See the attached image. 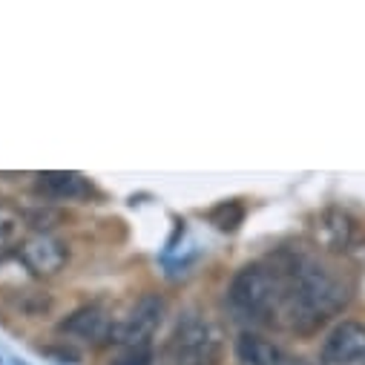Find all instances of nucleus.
<instances>
[{"instance_id": "obj_15", "label": "nucleus", "mask_w": 365, "mask_h": 365, "mask_svg": "<svg viewBox=\"0 0 365 365\" xmlns=\"http://www.w3.org/2000/svg\"><path fill=\"white\" fill-rule=\"evenodd\" d=\"M155 354L153 345H135V348H124L110 365H153Z\"/></svg>"}, {"instance_id": "obj_1", "label": "nucleus", "mask_w": 365, "mask_h": 365, "mask_svg": "<svg viewBox=\"0 0 365 365\" xmlns=\"http://www.w3.org/2000/svg\"><path fill=\"white\" fill-rule=\"evenodd\" d=\"M288 273V297L279 325L297 334H317L331 317L342 314L356 297V279L317 253H291L279 262Z\"/></svg>"}, {"instance_id": "obj_17", "label": "nucleus", "mask_w": 365, "mask_h": 365, "mask_svg": "<svg viewBox=\"0 0 365 365\" xmlns=\"http://www.w3.org/2000/svg\"><path fill=\"white\" fill-rule=\"evenodd\" d=\"M285 365H319V362H314V359H308V356H288Z\"/></svg>"}, {"instance_id": "obj_6", "label": "nucleus", "mask_w": 365, "mask_h": 365, "mask_svg": "<svg viewBox=\"0 0 365 365\" xmlns=\"http://www.w3.org/2000/svg\"><path fill=\"white\" fill-rule=\"evenodd\" d=\"M308 233H311V242H314V247L319 253L348 256L351 245L356 242V236L362 230H359V222L348 210H342V207H325V210H319V213L311 216Z\"/></svg>"}, {"instance_id": "obj_5", "label": "nucleus", "mask_w": 365, "mask_h": 365, "mask_svg": "<svg viewBox=\"0 0 365 365\" xmlns=\"http://www.w3.org/2000/svg\"><path fill=\"white\" fill-rule=\"evenodd\" d=\"M113 328H115V317L104 302H83L58 319L55 334L63 336L66 342L104 348L113 342Z\"/></svg>"}, {"instance_id": "obj_9", "label": "nucleus", "mask_w": 365, "mask_h": 365, "mask_svg": "<svg viewBox=\"0 0 365 365\" xmlns=\"http://www.w3.org/2000/svg\"><path fill=\"white\" fill-rule=\"evenodd\" d=\"M35 190L49 202H86L96 196L93 181L81 173L55 170V173H38L35 175Z\"/></svg>"}, {"instance_id": "obj_13", "label": "nucleus", "mask_w": 365, "mask_h": 365, "mask_svg": "<svg viewBox=\"0 0 365 365\" xmlns=\"http://www.w3.org/2000/svg\"><path fill=\"white\" fill-rule=\"evenodd\" d=\"M12 305L24 314V317H29V319H38V317H43V314H49L52 311V297L43 291H18L15 297H12Z\"/></svg>"}, {"instance_id": "obj_11", "label": "nucleus", "mask_w": 365, "mask_h": 365, "mask_svg": "<svg viewBox=\"0 0 365 365\" xmlns=\"http://www.w3.org/2000/svg\"><path fill=\"white\" fill-rule=\"evenodd\" d=\"M245 216H247V207L242 199H225L219 205H213L207 210V222L219 230V233H236L242 225H245Z\"/></svg>"}, {"instance_id": "obj_10", "label": "nucleus", "mask_w": 365, "mask_h": 365, "mask_svg": "<svg viewBox=\"0 0 365 365\" xmlns=\"http://www.w3.org/2000/svg\"><path fill=\"white\" fill-rule=\"evenodd\" d=\"M233 356L239 365H285L288 351L256 331H242L233 342Z\"/></svg>"}, {"instance_id": "obj_12", "label": "nucleus", "mask_w": 365, "mask_h": 365, "mask_svg": "<svg viewBox=\"0 0 365 365\" xmlns=\"http://www.w3.org/2000/svg\"><path fill=\"white\" fill-rule=\"evenodd\" d=\"M24 225L26 219L9 207V205H0V259H4L9 250H18V245L24 242Z\"/></svg>"}, {"instance_id": "obj_19", "label": "nucleus", "mask_w": 365, "mask_h": 365, "mask_svg": "<svg viewBox=\"0 0 365 365\" xmlns=\"http://www.w3.org/2000/svg\"><path fill=\"white\" fill-rule=\"evenodd\" d=\"M0 365H4V359H0Z\"/></svg>"}, {"instance_id": "obj_18", "label": "nucleus", "mask_w": 365, "mask_h": 365, "mask_svg": "<svg viewBox=\"0 0 365 365\" xmlns=\"http://www.w3.org/2000/svg\"><path fill=\"white\" fill-rule=\"evenodd\" d=\"M12 362H15V365H29V362H26V359H21V356H18V359H12Z\"/></svg>"}, {"instance_id": "obj_4", "label": "nucleus", "mask_w": 365, "mask_h": 365, "mask_svg": "<svg viewBox=\"0 0 365 365\" xmlns=\"http://www.w3.org/2000/svg\"><path fill=\"white\" fill-rule=\"evenodd\" d=\"M167 317V299L158 291H144L130 311L115 319L113 328V342L110 345H121V348H135V345H153L155 331L164 325Z\"/></svg>"}, {"instance_id": "obj_14", "label": "nucleus", "mask_w": 365, "mask_h": 365, "mask_svg": "<svg viewBox=\"0 0 365 365\" xmlns=\"http://www.w3.org/2000/svg\"><path fill=\"white\" fill-rule=\"evenodd\" d=\"M24 219H26V227H32V233H52V227H58V222H63V210L35 207Z\"/></svg>"}, {"instance_id": "obj_16", "label": "nucleus", "mask_w": 365, "mask_h": 365, "mask_svg": "<svg viewBox=\"0 0 365 365\" xmlns=\"http://www.w3.org/2000/svg\"><path fill=\"white\" fill-rule=\"evenodd\" d=\"M348 259H351L359 270H365V233L356 236V242H354L351 250H348Z\"/></svg>"}, {"instance_id": "obj_8", "label": "nucleus", "mask_w": 365, "mask_h": 365, "mask_svg": "<svg viewBox=\"0 0 365 365\" xmlns=\"http://www.w3.org/2000/svg\"><path fill=\"white\" fill-rule=\"evenodd\" d=\"M319 365H365V322H336L322 339Z\"/></svg>"}, {"instance_id": "obj_2", "label": "nucleus", "mask_w": 365, "mask_h": 365, "mask_svg": "<svg viewBox=\"0 0 365 365\" xmlns=\"http://www.w3.org/2000/svg\"><path fill=\"white\" fill-rule=\"evenodd\" d=\"M225 297L236 319L273 322L279 319L288 297V273L279 262H247L233 273Z\"/></svg>"}, {"instance_id": "obj_7", "label": "nucleus", "mask_w": 365, "mask_h": 365, "mask_svg": "<svg viewBox=\"0 0 365 365\" xmlns=\"http://www.w3.org/2000/svg\"><path fill=\"white\" fill-rule=\"evenodd\" d=\"M15 256L38 279H52L69 264V245L55 233H29L18 245Z\"/></svg>"}, {"instance_id": "obj_3", "label": "nucleus", "mask_w": 365, "mask_h": 365, "mask_svg": "<svg viewBox=\"0 0 365 365\" xmlns=\"http://www.w3.org/2000/svg\"><path fill=\"white\" fill-rule=\"evenodd\" d=\"M219 356V334L216 328L199 314L185 311L161 351V365H213Z\"/></svg>"}]
</instances>
